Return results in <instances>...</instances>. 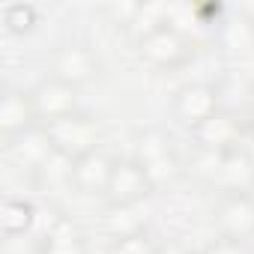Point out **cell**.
<instances>
[{
  "label": "cell",
  "mask_w": 254,
  "mask_h": 254,
  "mask_svg": "<svg viewBox=\"0 0 254 254\" xmlns=\"http://www.w3.org/2000/svg\"><path fill=\"white\" fill-rule=\"evenodd\" d=\"M200 254H245V248H242V242H236V239L218 236V239H212Z\"/></svg>",
  "instance_id": "cell-25"
},
{
  "label": "cell",
  "mask_w": 254,
  "mask_h": 254,
  "mask_svg": "<svg viewBox=\"0 0 254 254\" xmlns=\"http://www.w3.org/2000/svg\"><path fill=\"white\" fill-rule=\"evenodd\" d=\"M75 162L78 159H72L69 153H63V150H51V156L33 171L36 174V180L42 183V186H48V189H54V186H66V183H72V177H75Z\"/></svg>",
  "instance_id": "cell-16"
},
{
  "label": "cell",
  "mask_w": 254,
  "mask_h": 254,
  "mask_svg": "<svg viewBox=\"0 0 254 254\" xmlns=\"http://www.w3.org/2000/svg\"><path fill=\"white\" fill-rule=\"evenodd\" d=\"M168 27H174L177 33L191 39V33H197L203 27L200 15H197V3H189V0H168Z\"/></svg>",
  "instance_id": "cell-19"
},
{
  "label": "cell",
  "mask_w": 254,
  "mask_h": 254,
  "mask_svg": "<svg viewBox=\"0 0 254 254\" xmlns=\"http://www.w3.org/2000/svg\"><path fill=\"white\" fill-rule=\"evenodd\" d=\"M156 251H159V242L153 239L150 230H138V233H129V236H117L108 245V254H156Z\"/></svg>",
  "instance_id": "cell-21"
},
{
  "label": "cell",
  "mask_w": 254,
  "mask_h": 254,
  "mask_svg": "<svg viewBox=\"0 0 254 254\" xmlns=\"http://www.w3.org/2000/svg\"><path fill=\"white\" fill-rule=\"evenodd\" d=\"M33 126H42L39 117H36V108H33V96L30 90H15L9 87L0 99V135L3 141H15L18 135H24Z\"/></svg>",
  "instance_id": "cell-8"
},
{
  "label": "cell",
  "mask_w": 254,
  "mask_h": 254,
  "mask_svg": "<svg viewBox=\"0 0 254 254\" xmlns=\"http://www.w3.org/2000/svg\"><path fill=\"white\" fill-rule=\"evenodd\" d=\"M0 18H3V27H6L9 33H30V30L36 27V6L18 0V3L3 6Z\"/></svg>",
  "instance_id": "cell-23"
},
{
  "label": "cell",
  "mask_w": 254,
  "mask_h": 254,
  "mask_svg": "<svg viewBox=\"0 0 254 254\" xmlns=\"http://www.w3.org/2000/svg\"><path fill=\"white\" fill-rule=\"evenodd\" d=\"M194 132V141L200 150H215V153H227V150H236L239 147V138H242V123L233 111H224L218 108L209 120H203Z\"/></svg>",
  "instance_id": "cell-9"
},
{
  "label": "cell",
  "mask_w": 254,
  "mask_h": 254,
  "mask_svg": "<svg viewBox=\"0 0 254 254\" xmlns=\"http://www.w3.org/2000/svg\"><path fill=\"white\" fill-rule=\"evenodd\" d=\"M45 132L51 138V144L63 153H69L72 159H84L96 150H102V126L90 117V114H69L63 120L45 123Z\"/></svg>",
  "instance_id": "cell-1"
},
{
  "label": "cell",
  "mask_w": 254,
  "mask_h": 254,
  "mask_svg": "<svg viewBox=\"0 0 254 254\" xmlns=\"http://www.w3.org/2000/svg\"><path fill=\"white\" fill-rule=\"evenodd\" d=\"M108 230H111V239H117V236H129L147 227H144V218L138 215V206H111Z\"/></svg>",
  "instance_id": "cell-22"
},
{
  "label": "cell",
  "mask_w": 254,
  "mask_h": 254,
  "mask_svg": "<svg viewBox=\"0 0 254 254\" xmlns=\"http://www.w3.org/2000/svg\"><path fill=\"white\" fill-rule=\"evenodd\" d=\"M36 254H87V236L69 215H63L51 233L36 239Z\"/></svg>",
  "instance_id": "cell-13"
},
{
  "label": "cell",
  "mask_w": 254,
  "mask_h": 254,
  "mask_svg": "<svg viewBox=\"0 0 254 254\" xmlns=\"http://www.w3.org/2000/svg\"><path fill=\"white\" fill-rule=\"evenodd\" d=\"M218 236L245 242L254 239V194H224L215 209Z\"/></svg>",
  "instance_id": "cell-7"
},
{
  "label": "cell",
  "mask_w": 254,
  "mask_h": 254,
  "mask_svg": "<svg viewBox=\"0 0 254 254\" xmlns=\"http://www.w3.org/2000/svg\"><path fill=\"white\" fill-rule=\"evenodd\" d=\"M251 129H254V123H251Z\"/></svg>",
  "instance_id": "cell-29"
},
{
  "label": "cell",
  "mask_w": 254,
  "mask_h": 254,
  "mask_svg": "<svg viewBox=\"0 0 254 254\" xmlns=\"http://www.w3.org/2000/svg\"><path fill=\"white\" fill-rule=\"evenodd\" d=\"M224 45L236 54H254V21L233 12L224 21Z\"/></svg>",
  "instance_id": "cell-18"
},
{
  "label": "cell",
  "mask_w": 254,
  "mask_h": 254,
  "mask_svg": "<svg viewBox=\"0 0 254 254\" xmlns=\"http://www.w3.org/2000/svg\"><path fill=\"white\" fill-rule=\"evenodd\" d=\"M36 212L39 206L24 200V197H6L0 203V230L6 236H33L36 227Z\"/></svg>",
  "instance_id": "cell-14"
},
{
  "label": "cell",
  "mask_w": 254,
  "mask_h": 254,
  "mask_svg": "<svg viewBox=\"0 0 254 254\" xmlns=\"http://www.w3.org/2000/svg\"><path fill=\"white\" fill-rule=\"evenodd\" d=\"M30 96H33V108H36V117H39L42 126L54 123V120H63V117L78 111V87H72L66 81H57L51 75L45 81H39L30 90Z\"/></svg>",
  "instance_id": "cell-5"
},
{
  "label": "cell",
  "mask_w": 254,
  "mask_h": 254,
  "mask_svg": "<svg viewBox=\"0 0 254 254\" xmlns=\"http://www.w3.org/2000/svg\"><path fill=\"white\" fill-rule=\"evenodd\" d=\"M215 111H218V90L206 81H191V84L180 87L174 96V114L189 129H197Z\"/></svg>",
  "instance_id": "cell-6"
},
{
  "label": "cell",
  "mask_w": 254,
  "mask_h": 254,
  "mask_svg": "<svg viewBox=\"0 0 254 254\" xmlns=\"http://www.w3.org/2000/svg\"><path fill=\"white\" fill-rule=\"evenodd\" d=\"M209 186H215L224 194H251V189H254V159L242 147L227 150L221 156L218 174L212 177Z\"/></svg>",
  "instance_id": "cell-10"
},
{
  "label": "cell",
  "mask_w": 254,
  "mask_h": 254,
  "mask_svg": "<svg viewBox=\"0 0 254 254\" xmlns=\"http://www.w3.org/2000/svg\"><path fill=\"white\" fill-rule=\"evenodd\" d=\"M221 156H224V153H215V150H200V147H197V156H194V174H197L200 180L212 183V177L218 174Z\"/></svg>",
  "instance_id": "cell-24"
},
{
  "label": "cell",
  "mask_w": 254,
  "mask_h": 254,
  "mask_svg": "<svg viewBox=\"0 0 254 254\" xmlns=\"http://www.w3.org/2000/svg\"><path fill=\"white\" fill-rule=\"evenodd\" d=\"M156 189L147 180V171L138 159H117L111 183L105 189V200L111 206H138L144 203Z\"/></svg>",
  "instance_id": "cell-2"
},
{
  "label": "cell",
  "mask_w": 254,
  "mask_h": 254,
  "mask_svg": "<svg viewBox=\"0 0 254 254\" xmlns=\"http://www.w3.org/2000/svg\"><path fill=\"white\" fill-rule=\"evenodd\" d=\"M171 153H174V141L165 129H144L135 135V156L132 159H138L141 165H150V162L171 156Z\"/></svg>",
  "instance_id": "cell-17"
},
{
  "label": "cell",
  "mask_w": 254,
  "mask_h": 254,
  "mask_svg": "<svg viewBox=\"0 0 254 254\" xmlns=\"http://www.w3.org/2000/svg\"><path fill=\"white\" fill-rule=\"evenodd\" d=\"M168 24V0H144V3H138V12L135 18L129 21V30L132 36L141 42L144 36L156 33L159 27Z\"/></svg>",
  "instance_id": "cell-15"
},
{
  "label": "cell",
  "mask_w": 254,
  "mask_h": 254,
  "mask_svg": "<svg viewBox=\"0 0 254 254\" xmlns=\"http://www.w3.org/2000/svg\"><path fill=\"white\" fill-rule=\"evenodd\" d=\"M48 66H51V78L66 81V84H72V87L90 84V81L99 75V57H96L87 45H72V42L54 48Z\"/></svg>",
  "instance_id": "cell-4"
},
{
  "label": "cell",
  "mask_w": 254,
  "mask_h": 254,
  "mask_svg": "<svg viewBox=\"0 0 254 254\" xmlns=\"http://www.w3.org/2000/svg\"><path fill=\"white\" fill-rule=\"evenodd\" d=\"M156 254H191L183 242H177V239H168V242H159V251Z\"/></svg>",
  "instance_id": "cell-27"
},
{
  "label": "cell",
  "mask_w": 254,
  "mask_h": 254,
  "mask_svg": "<svg viewBox=\"0 0 254 254\" xmlns=\"http://www.w3.org/2000/svg\"><path fill=\"white\" fill-rule=\"evenodd\" d=\"M6 150H9V156H12L21 168L36 171V168L51 156L54 144H51V138H48V132H45V126H33V129H27V132L18 135L15 141H9Z\"/></svg>",
  "instance_id": "cell-12"
},
{
  "label": "cell",
  "mask_w": 254,
  "mask_h": 254,
  "mask_svg": "<svg viewBox=\"0 0 254 254\" xmlns=\"http://www.w3.org/2000/svg\"><path fill=\"white\" fill-rule=\"evenodd\" d=\"M138 51L141 57L150 63V66H159V69H174L180 63H186L191 57V39L177 33L174 27H159L156 33L144 36L138 42Z\"/></svg>",
  "instance_id": "cell-3"
},
{
  "label": "cell",
  "mask_w": 254,
  "mask_h": 254,
  "mask_svg": "<svg viewBox=\"0 0 254 254\" xmlns=\"http://www.w3.org/2000/svg\"><path fill=\"white\" fill-rule=\"evenodd\" d=\"M144 171H147V180H150L153 189H165V186H171L183 177V162H180L177 153H171V156H162V159L144 165Z\"/></svg>",
  "instance_id": "cell-20"
},
{
  "label": "cell",
  "mask_w": 254,
  "mask_h": 254,
  "mask_svg": "<svg viewBox=\"0 0 254 254\" xmlns=\"http://www.w3.org/2000/svg\"><path fill=\"white\" fill-rule=\"evenodd\" d=\"M114 162L105 150H96L84 159L75 162V177H72V186L81 191V194H102L105 197V189L111 183V174H114Z\"/></svg>",
  "instance_id": "cell-11"
},
{
  "label": "cell",
  "mask_w": 254,
  "mask_h": 254,
  "mask_svg": "<svg viewBox=\"0 0 254 254\" xmlns=\"http://www.w3.org/2000/svg\"><path fill=\"white\" fill-rule=\"evenodd\" d=\"M135 12H138V3H135V0H126V3H111L108 6V15H114L120 24H126V27H129V21L135 18Z\"/></svg>",
  "instance_id": "cell-26"
},
{
  "label": "cell",
  "mask_w": 254,
  "mask_h": 254,
  "mask_svg": "<svg viewBox=\"0 0 254 254\" xmlns=\"http://www.w3.org/2000/svg\"><path fill=\"white\" fill-rule=\"evenodd\" d=\"M236 12H239V15H245L248 21H254V0H251V3H239V6H236Z\"/></svg>",
  "instance_id": "cell-28"
}]
</instances>
